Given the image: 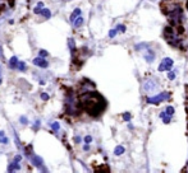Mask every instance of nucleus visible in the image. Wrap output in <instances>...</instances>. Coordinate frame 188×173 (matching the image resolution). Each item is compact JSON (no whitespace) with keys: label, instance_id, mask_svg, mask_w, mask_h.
<instances>
[{"label":"nucleus","instance_id":"10","mask_svg":"<svg viewBox=\"0 0 188 173\" xmlns=\"http://www.w3.org/2000/svg\"><path fill=\"white\" fill-rule=\"evenodd\" d=\"M8 64H9L10 69H15V67H17V65H18V57H17V56H12Z\"/></svg>","mask_w":188,"mask_h":173},{"label":"nucleus","instance_id":"13","mask_svg":"<svg viewBox=\"0 0 188 173\" xmlns=\"http://www.w3.org/2000/svg\"><path fill=\"white\" fill-rule=\"evenodd\" d=\"M160 117L163 118V122H164V124H169V122H170V117H171V116L168 115L166 112H161V113H160Z\"/></svg>","mask_w":188,"mask_h":173},{"label":"nucleus","instance_id":"9","mask_svg":"<svg viewBox=\"0 0 188 173\" xmlns=\"http://www.w3.org/2000/svg\"><path fill=\"white\" fill-rule=\"evenodd\" d=\"M31 162L35 164L36 167H42V164H44L42 159H41L40 157H36V155H32V157H31Z\"/></svg>","mask_w":188,"mask_h":173},{"label":"nucleus","instance_id":"20","mask_svg":"<svg viewBox=\"0 0 188 173\" xmlns=\"http://www.w3.org/2000/svg\"><path fill=\"white\" fill-rule=\"evenodd\" d=\"M118 33V29H111L109 32V37L110 38H113V37H115V34Z\"/></svg>","mask_w":188,"mask_h":173},{"label":"nucleus","instance_id":"11","mask_svg":"<svg viewBox=\"0 0 188 173\" xmlns=\"http://www.w3.org/2000/svg\"><path fill=\"white\" fill-rule=\"evenodd\" d=\"M20 167H19V162H13V163H10L9 164V167H8V172H13V171H17V169H19Z\"/></svg>","mask_w":188,"mask_h":173},{"label":"nucleus","instance_id":"22","mask_svg":"<svg viewBox=\"0 0 188 173\" xmlns=\"http://www.w3.org/2000/svg\"><path fill=\"white\" fill-rule=\"evenodd\" d=\"M41 99H42V101H48V99H49V94H48V93H42V94H41Z\"/></svg>","mask_w":188,"mask_h":173},{"label":"nucleus","instance_id":"19","mask_svg":"<svg viewBox=\"0 0 188 173\" xmlns=\"http://www.w3.org/2000/svg\"><path fill=\"white\" fill-rule=\"evenodd\" d=\"M165 112H166L168 115L173 116V115H174V108H173L171 106H169V107H166V111H165Z\"/></svg>","mask_w":188,"mask_h":173},{"label":"nucleus","instance_id":"1","mask_svg":"<svg viewBox=\"0 0 188 173\" xmlns=\"http://www.w3.org/2000/svg\"><path fill=\"white\" fill-rule=\"evenodd\" d=\"M78 105L91 117H97L105 111L106 101L102 98L101 94L96 93V92H87L79 97Z\"/></svg>","mask_w":188,"mask_h":173},{"label":"nucleus","instance_id":"15","mask_svg":"<svg viewBox=\"0 0 188 173\" xmlns=\"http://www.w3.org/2000/svg\"><path fill=\"white\" fill-rule=\"evenodd\" d=\"M114 153H115V155H122V154L124 153V148L123 146H117L115 150H114Z\"/></svg>","mask_w":188,"mask_h":173},{"label":"nucleus","instance_id":"27","mask_svg":"<svg viewBox=\"0 0 188 173\" xmlns=\"http://www.w3.org/2000/svg\"><path fill=\"white\" fill-rule=\"evenodd\" d=\"M36 8H37V9H42V8H45V5H44V3H39Z\"/></svg>","mask_w":188,"mask_h":173},{"label":"nucleus","instance_id":"16","mask_svg":"<svg viewBox=\"0 0 188 173\" xmlns=\"http://www.w3.org/2000/svg\"><path fill=\"white\" fill-rule=\"evenodd\" d=\"M17 69H18L19 71H24V70H26V64H24L23 61H18V65H17Z\"/></svg>","mask_w":188,"mask_h":173},{"label":"nucleus","instance_id":"23","mask_svg":"<svg viewBox=\"0 0 188 173\" xmlns=\"http://www.w3.org/2000/svg\"><path fill=\"white\" fill-rule=\"evenodd\" d=\"M123 118H124L126 121H129V120H130V113H128V112L124 113V115H123Z\"/></svg>","mask_w":188,"mask_h":173},{"label":"nucleus","instance_id":"14","mask_svg":"<svg viewBox=\"0 0 188 173\" xmlns=\"http://www.w3.org/2000/svg\"><path fill=\"white\" fill-rule=\"evenodd\" d=\"M73 23H74V27H76V28H78V27H81V26L83 24V18H82V17L79 15L78 18H77V19L74 20Z\"/></svg>","mask_w":188,"mask_h":173},{"label":"nucleus","instance_id":"18","mask_svg":"<svg viewBox=\"0 0 188 173\" xmlns=\"http://www.w3.org/2000/svg\"><path fill=\"white\" fill-rule=\"evenodd\" d=\"M51 129H53L54 131H59V129H60L59 122H53V124H51Z\"/></svg>","mask_w":188,"mask_h":173},{"label":"nucleus","instance_id":"32","mask_svg":"<svg viewBox=\"0 0 188 173\" xmlns=\"http://www.w3.org/2000/svg\"><path fill=\"white\" fill-rule=\"evenodd\" d=\"M76 143H81V137H76Z\"/></svg>","mask_w":188,"mask_h":173},{"label":"nucleus","instance_id":"6","mask_svg":"<svg viewBox=\"0 0 188 173\" xmlns=\"http://www.w3.org/2000/svg\"><path fill=\"white\" fill-rule=\"evenodd\" d=\"M33 65L37 67H42V69H45V67L49 66V62L46 61V59L45 57H41V56H37V57L33 59Z\"/></svg>","mask_w":188,"mask_h":173},{"label":"nucleus","instance_id":"29","mask_svg":"<svg viewBox=\"0 0 188 173\" xmlns=\"http://www.w3.org/2000/svg\"><path fill=\"white\" fill-rule=\"evenodd\" d=\"M20 159H22V155H15V158H14L15 162H20Z\"/></svg>","mask_w":188,"mask_h":173},{"label":"nucleus","instance_id":"21","mask_svg":"<svg viewBox=\"0 0 188 173\" xmlns=\"http://www.w3.org/2000/svg\"><path fill=\"white\" fill-rule=\"evenodd\" d=\"M168 78L170 79V80H174V79H175V71H169Z\"/></svg>","mask_w":188,"mask_h":173},{"label":"nucleus","instance_id":"4","mask_svg":"<svg viewBox=\"0 0 188 173\" xmlns=\"http://www.w3.org/2000/svg\"><path fill=\"white\" fill-rule=\"evenodd\" d=\"M170 98V93H166V92H164V93H160L158 96H154V97H149L147 99H146V102L150 103V105H156L158 106L159 103H161L163 101H166Z\"/></svg>","mask_w":188,"mask_h":173},{"label":"nucleus","instance_id":"28","mask_svg":"<svg viewBox=\"0 0 188 173\" xmlns=\"http://www.w3.org/2000/svg\"><path fill=\"white\" fill-rule=\"evenodd\" d=\"M0 59H1V60H4V52H3V48H1V46H0Z\"/></svg>","mask_w":188,"mask_h":173},{"label":"nucleus","instance_id":"7","mask_svg":"<svg viewBox=\"0 0 188 173\" xmlns=\"http://www.w3.org/2000/svg\"><path fill=\"white\" fill-rule=\"evenodd\" d=\"M143 47H145V59H146V61L147 62H152L154 59H155V52L146 45H143Z\"/></svg>","mask_w":188,"mask_h":173},{"label":"nucleus","instance_id":"30","mask_svg":"<svg viewBox=\"0 0 188 173\" xmlns=\"http://www.w3.org/2000/svg\"><path fill=\"white\" fill-rule=\"evenodd\" d=\"M20 122H22V124H27V120H26V117H20Z\"/></svg>","mask_w":188,"mask_h":173},{"label":"nucleus","instance_id":"2","mask_svg":"<svg viewBox=\"0 0 188 173\" xmlns=\"http://www.w3.org/2000/svg\"><path fill=\"white\" fill-rule=\"evenodd\" d=\"M161 11L166 15L169 24L174 27H182L183 23V10L180 0H164L160 4Z\"/></svg>","mask_w":188,"mask_h":173},{"label":"nucleus","instance_id":"17","mask_svg":"<svg viewBox=\"0 0 188 173\" xmlns=\"http://www.w3.org/2000/svg\"><path fill=\"white\" fill-rule=\"evenodd\" d=\"M39 56H41V57H48L49 56V52L46 51V50H40L39 51Z\"/></svg>","mask_w":188,"mask_h":173},{"label":"nucleus","instance_id":"25","mask_svg":"<svg viewBox=\"0 0 188 173\" xmlns=\"http://www.w3.org/2000/svg\"><path fill=\"white\" fill-rule=\"evenodd\" d=\"M8 137H0V143H3V144H8Z\"/></svg>","mask_w":188,"mask_h":173},{"label":"nucleus","instance_id":"24","mask_svg":"<svg viewBox=\"0 0 188 173\" xmlns=\"http://www.w3.org/2000/svg\"><path fill=\"white\" fill-rule=\"evenodd\" d=\"M85 141H86V144H90V143L92 141V137H91L90 135H87V136L85 137Z\"/></svg>","mask_w":188,"mask_h":173},{"label":"nucleus","instance_id":"26","mask_svg":"<svg viewBox=\"0 0 188 173\" xmlns=\"http://www.w3.org/2000/svg\"><path fill=\"white\" fill-rule=\"evenodd\" d=\"M117 29H118V31H122V32H126V27L122 26V24H119L118 27H117Z\"/></svg>","mask_w":188,"mask_h":173},{"label":"nucleus","instance_id":"31","mask_svg":"<svg viewBox=\"0 0 188 173\" xmlns=\"http://www.w3.org/2000/svg\"><path fill=\"white\" fill-rule=\"evenodd\" d=\"M88 149H90L88 144H86V145H85V146H83V150H86V152H87V150H88Z\"/></svg>","mask_w":188,"mask_h":173},{"label":"nucleus","instance_id":"5","mask_svg":"<svg viewBox=\"0 0 188 173\" xmlns=\"http://www.w3.org/2000/svg\"><path fill=\"white\" fill-rule=\"evenodd\" d=\"M173 65H174V62H173V60L171 59H164L161 62H160V65H159L158 70L159 71H169V70H171L173 69Z\"/></svg>","mask_w":188,"mask_h":173},{"label":"nucleus","instance_id":"34","mask_svg":"<svg viewBox=\"0 0 188 173\" xmlns=\"http://www.w3.org/2000/svg\"><path fill=\"white\" fill-rule=\"evenodd\" d=\"M0 84H1V79H0Z\"/></svg>","mask_w":188,"mask_h":173},{"label":"nucleus","instance_id":"33","mask_svg":"<svg viewBox=\"0 0 188 173\" xmlns=\"http://www.w3.org/2000/svg\"><path fill=\"white\" fill-rule=\"evenodd\" d=\"M186 7H187V10H188V0H187V3H186Z\"/></svg>","mask_w":188,"mask_h":173},{"label":"nucleus","instance_id":"3","mask_svg":"<svg viewBox=\"0 0 188 173\" xmlns=\"http://www.w3.org/2000/svg\"><path fill=\"white\" fill-rule=\"evenodd\" d=\"M183 37H184V29L182 27H174L169 24L164 28V39L168 42L171 47L182 48L183 45Z\"/></svg>","mask_w":188,"mask_h":173},{"label":"nucleus","instance_id":"12","mask_svg":"<svg viewBox=\"0 0 188 173\" xmlns=\"http://www.w3.org/2000/svg\"><path fill=\"white\" fill-rule=\"evenodd\" d=\"M81 13H82V11H81V9H79V8H77V9L73 10V13H72V15H70V22H74V20H76L79 15H81Z\"/></svg>","mask_w":188,"mask_h":173},{"label":"nucleus","instance_id":"8","mask_svg":"<svg viewBox=\"0 0 188 173\" xmlns=\"http://www.w3.org/2000/svg\"><path fill=\"white\" fill-rule=\"evenodd\" d=\"M33 13H35V14H41V15H44L45 18H50V17H51V11H50L49 9H46V8H42V9L35 8V9H33Z\"/></svg>","mask_w":188,"mask_h":173}]
</instances>
